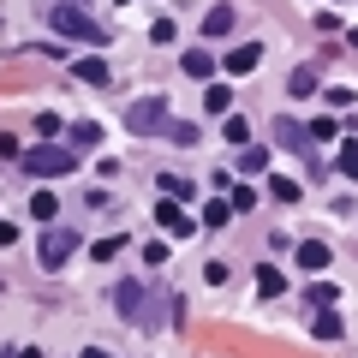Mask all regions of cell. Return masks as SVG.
I'll list each match as a JSON object with an SVG mask.
<instances>
[{
  "label": "cell",
  "instance_id": "6da1fadb",
  "mask_svg": "<svg viewBox=\"0 0 358 358\" xmlns=\"http://www.w3.org/2000/svg\"><path fill=\"white\" fill-rule=\"evenodd\" d=\"M48 24L60 30V36H72V42H90V48H102V42H108V30L96 24V18H90L84 6H54V13H48Z\"/></svg>",
  "mask_w": 358,
  "mask_h": 358
},
{
  "label": "cell",
  "instance_id": "7a4b0ae2",
  "mask_svg": "<svg viewBox=\"0 0 358 358\" xmlns=\"http://www.w3.org/2000/svg\"><path fill=\"white\" fill-rule=\"evenodd\" d=\"M18 167H24V173H36V179H66V173L78 167V155L60 150V143H36L30 155H18Z\"/></svg>",
  "mask_w": 358,
  "mask_h": 358
},
{
  "label": "cell",
  "instance_id": "3957f363",
  "mask_svg": "<svg viewBox=\"0 0 358 358\" xmlns=\"http://www.w3.org/2000/svg\"><path fill=\"white\" fill-rule=\"evenodd\" d=\"M126 131L150 138V131H173V114H167V96H143V102L126 108Z\"/></svg>",
  "mask_w": 358,
  "mask_h": 358
},
{
  "label": "cell",
  "instance_id": "277c9868",
  "mask_svg": "<svg viewBox=\"0 0 358 358\" xmlns=\"http://www.w3.org/2000/svg\"><path fill=\"white\" fill-rule=\"evenodd\" d=\"M114 310H120L126 322H143V329L155 322V305H150V293H143L138 281H120V287H114Z\"/></svg>",
  "mask_w": 358,
  "mask_h": 358
},
{
  "label": "cell",
  "instance_id": "5b68a950",
  "mask_svg": "<svg viewBox=\"0 0 358 358\" xmlns=\"http://www.w3.org/2000/svg\"><path fill=\"white\" fill-rule=\"evenodd\" d=\"M72 251H78V233H72V227H48V233H42V251H36V263H42V268H60Z\"/></svg>",
  "mask_w": 358,
  "mask_h": 358
},
{
  "label": "cell",
  "instance_id": "8992f818",
  "mask_svg": "<svg viewBox=\"0 0 358 358\" xmlns=\"http://www.w3.org/2000/svg\"><path fill=\"white\" fill-rule=\"evenodd\" d=\"M66 66H72V72L84 78V84H96V90H108V84H114V72H108V60H96V54H84V60H66Z\"/></svg>",
  "mask_w": 358,
  "mask_h": 358
},
{
  "label": "cell",
  "instance_id": "52a82bcc",
  "mask_svg": "<svg viewBox=\"0 0 358 358\" xmlns=\"http://www.w3.org/2000/svg\"><path fill=\"white\" fill-rule=\"evenodd\" d=\"M257 60H263V48H257V42H239V48H233L221 66H227L233 78H251V72H257Z\"/></svg>",
  "mask_w": 358,
  "mask_h": 358
},
{
  "label": "cell",
  "instance_id": "ba28073f",
  "mask_svg": "<svg viewBox=\"0 0 358 358\" xmlns=\"http://www.w3.org/2000/svg\"><path fill=\"white\" fill-rule=\"evenodd\" d=\"M310 334H317V341H341V334H346V322H341V310H317V322H310Z\"/></svg>",
  "mask_w": 358,
  "mask_h": 358
},
{
  "label": "cell",
  "instance_id": "9c48e42d",
  "mask_svg": "<svg viewBox=\"0 0 358 358\" xmlns=\"http://www.w3.org/2000/svg\"><path fill=\"white\" fill-rule=\"evenodd\" d=\"M257 293H263V299H281L287 293V275L275 263H263V268H257Z\"/></svg>",
  "mask_w": 358,
  "mask_h": 358
},
{
  "label": "cell",
  "instance_id": "30bf717a",
  "mask_svg": "<svg viewBox=\"0 0 358 358\" xmlns=\"http://www.w3.org/2000/svg\"><path fill=\"white\" fill-rule=\"evenodd\" d=\"M275 138H281L287 150H305V143H310V131L299 126V120H287V114H281V120H275Z\"/></svg>",
  "mask_w": 358,
  "mask_h": 358
},
{
  "label": "cell",
  "instance_id": "8fae6325",
  "mask_svg": "<svg viewBox=\"0 0 358 358\" xmlns=\"http://www.w3.org/2000/svg\"><path fill=\"white\" fill-rule=\"evenodd\" d=\"M179 66H185V78H197V84H209V78H215V60H209L203 48H192V54H185Z\"/></svg>",
  "mask_w": 358,
  "mask_h": 358
},
{
  "label": "cell",
  "instance_id": "7c38bea8",
  "mask_svg": "<svg viewBox=\"0 0 358 358\" xmlns=\"http://www.w3.org/2000/svg\"><path fill=\"white\" fill-rule=\"evenodd\" d=\"M155 221H162V227L173 233V239H185V233H192V221L179 215V203H155Z\"/></svg>",
  "mask_w": 358,
  "mask_h": 358
},
{
  "label": "cell",
  "instance_id": "4fadbf2b",
  "mask_svg": "<svg viewBox=\"0 0 358 358\" xmlns=\"http://www.w3.org/2000/svg\"><path fill=\"white\" fill-rule=\"evenodd\" d=\"M221 138H227L233 150H245V143H251V120H239V114H227V120H221Z\"/></svg>",
  "mask_w": 358,
  "mask_h": 358
},
{
  "label": "cell",
  "instance_id": "5bb4252c",
  "mask_svg": "<svg viewBox=\"0 0 358 358\" xmlns=\"http://www.w3.org/2000/svg\"><path fill=\"white\" fill-rule=\"evenodd\" d=\"M299 299H305L310 310H329L334 299H341V287H329V281H317V287H305V293H299Z\"/></svg>",
  "mask_w": 358,
  "mask_h": 358
},
{
  "label": "cell",
  "instance_id": "9a60e30c",
  "mask_svg": "<svg viewBox=\"0 0 358 358\" xmlns=\"http://www.w3.org/2000/svg\"><path fill=\"white\" fill-rule=\"evenodd\" d=\"M239 173H245V179L268 173V150H257V143H245V155H239Z\"/></svg>",
  "mask_w": 358,
  "mask_h": 358
},
{
  "label": "cell",
  "instance_id": "2e32d148",
  "mask_svg": "<svg viewBox=\"0 0 358 358\" xmlns=\"http://www.w3.org/2000/svg\"><path fill=\"white\" fill-rule=\"evenodd\" d=\"M233 30V6H209V18H203V36H227Z\"/></svg>",
  "mask_w": 358,
  "mask_h": 358
},
{
  "label": "cell",
  "instance_id": "e0dca14e",
  "mask_svg": "<svg viewBox=\"0 0 358 358\" xmlns=\"http://www.w3.org/2000/svg\"><path fill=\"white\" fill-rule=\"evenodd\" d=\"M329 245H322V239H310V245H299V263H305V268H329Z\"/></svg>",
  "mask_w": 358,
  "mask_h": 358
},
{
  "label": "cell",
  "instance_id": "ac0fdd59",
  "mask_svg": "<svg viewBox=\"0 0 358 358\" xmlns=\"http://www.w3.org/2000/svg\"><path fill=\"white\" fill-rule=\"evenodd\" d=\"M268 197H275V203H299V179L275 173V179H268Z\"/></svg>",
  "mask_w": 358,
  "mask_h": 358
},
{
  "label": "cell",
  "instance_id": "d6986e66",
  "mask_svg": "<svg viewBox=\"0 0 358 358\" xmlns=\"http://www.w3.org/2000/svg\"><path fill=\"white\" fill-rule=\"evenodd\" d=\"M120 251H126V233H108V239L90 245V257H96V263H108V257H120Z\"/></svg>",
  "mask_w": 358,
  "mask_h": 358
},
{
  "label": "cell",
  "instance_id": "ffe728a7",
  "mask_svg": "<svg viewBox=\"0 0 358 358\" xmlns=\"http://www.w3.org/2000/svg\"><path fill=\"white\" fill-rule=\"evenodd\" d=\"M287 90H293V96H317V72H310V66H293Z\"/></svg>",
  "mask_w": 358,
  "mask_h": 358
},
{
  "label": "cell",
  "instance_id": "44dd1931",
  "mask_svg": "<svg viewBox=\"0 0 358 358\" xmlns=\"http://www.w3.org/2000/svg\"><path fill=\"white\" fill-rule=\"evenodd\" d=\"M203 102H209V114H227V108H233V90H227V84H209Z\"/></svg>",
  "mask_w": 358,
  "mask_h": 358
},
{
  "label": "cell",
  "instance_id": "7402d4cb",
  "mask_svg": "<svg viewBox=\"0 0 358 358\" xmlns=\"http://www.w3.org/2000/svg\"><path fill=\"white\" fill-rule=\"evenodd\" d=\"M54 209H60V197H54V192H36V197H30V215H36V221H54Z\"/></svg>",
  "mask_w": 358,
  "mask_h": 358
},
{
  "label": "cell",
  "instance_id": "603a6c76",
  "mask_svg": "<svg viewBox=\"0 0 358 358\" xmlns=\"http://www.w3.org/2000/svg\"><path fill=\"white\" fill-rule=\"evenodd\" d=\"M334 167H341L346 179L358 185V143H341V155H334Z\"/></svg>",
  "mask_w": 358,
  "mask_h": 358
},
{
  "label": "cell",
  "instance_id": "cb8c5ba5",
  "mask_svg": "<svg viewBox=\"0 0 358 358\" xmlns=\"http://www.w3.org/2000/svg\"><path fill=\"white\" fill-rule=\"evenodd\" d=\"M72 143H84V150H90V143H102V126H90V120H78V126H72Z\"/></svg>",
  "mask_w": 358,
  "mask_h": 358
},
{
  "label": "cell",
  "instance_id": "d4e9b609",
  "mask_svg": "<svg viewBox=\"0 0 358 358\" xmlns=\"http://www.w3.org/2000/svg\"><path fill=\"white\" fill-rule=\"evenodd\" d=\"M322 102H329V108H352L358 96H352V90H346V84H334V90H322Z\"/></svg>",
  "mask_w": 358,
  "mask_h": 358
},
{
  "label": "cell",
  "instance_id": "484cf974",
  "mask_svg": "<svg viewBox=\"0 0 358 358\" xmlns=\"http://www.w3.org/2000/svg\"><path fill=\"white\" fill-rule=\"evenodd\" d=\"M227 215H233V203H203V227H221Z\"/></svg>",
  "mask_w": 358,
  "mask_h": 358
},
{
  "label": "cell",
  "instance_id": "4316f807",
  "mask_svg": "<svg viewBox=\"0 0 358 358\" xmlns=\"http://www.w3.org/2000/svg\"><path fill=\"white\" fill-rule=\"evenodd\" d=\"M150 42H173V18H155V24H150Z\"/></svg>",
  "mask_w": 358,
  "mask_h": 358
},
{
  "label": "cell",
  "instance_id": "83f0119b",
  "mask_svg": "<svg viewBox=\"0 0 358 358\" xmlns=\"http://www.w3.org/2000/svg\"><path fill=\"white\" fill-rule=\"evenodd\" d=\"M173 143H197V126H185V120H173V131H167Z\"/></svg>",
  "mask_w": 358,
  "mask_h": 358
},
{
  "label": "cell",
  "instance_id": "f1b7e54d",
  "mask_svg": "<svg viewBox=\"0 0 358 358\" xmlns=\"http://www.w3.org/2000/svg\"><path fill=\"white\" fill-rule=\"evenodd\" d=\"M0 245H18V221H0Z\"/></svg>",
  "mask_w": 358,
  "mask_h": 358
},
{
  "label": "cell",
  "instance_id": "f546056e",
  "mask_svg": "<svg viewBox=\"0 0 358 358\" xmlns=\"http://www.w3.org/2000/svg\"><path fill=\"white\" fill-rule=\"evenodd\" d=\"M0 155H18V143H13V131H0Z\"/></svg>",
  "mask_w": 358,
  "mask_h": 358
},
{
  "label": "cell",
  "instance_id": "4dcf8cb0",
  "mask_svg": "<svg viewBox=\"0 0 358 358\" xmlns=\"http://www.w3.org/2000/svg\"><path fill=\"white\" fill-rule=\"evenodd\" d=\"M84 358H114V352H102V346H90V352H84Z\"/></svg>",
  "mask_w": 358,
  "mask_h": 358
},
{
  "label": "cell",
  "instance_id": "1f68e13d",
  "mask_svg": "<svg viewBox=\"0 0 358 358\" xmlns=\"http://www.w3.org/2000/svg\"><path fill=\"white\" fill-rule=\"evenodd\" d=\"M346 48H358V30H346Z\"/></svg>",
  "mask_w": 358,
  "mask_h": 358
},
{
  "label": "cell",
  "instance_id": "d6a6232c",
  "mask_svg": "<svg viewBox=\"0 0 358 358\" xmlns=\"http://www.w3.org/2000/svg\"><path fill=\"white\" fill-rule=\"evenodd\" d=\"M18 358H42V352H36V346H24V352H18Z\"/></svg>",
  "mask_w": 358,
  "mask_h": 358
},
{
  "label": "cell",
  "instance_id": "836d02e7",
  "mask_svg": "<svg viewBox=\"0 0 358 358\" xmlns=\"http://www.w3.org/2000/svg\"><path fill=\"white\" fill-rule=\"evenodd\" d=\"M114 6H126V0H114Z\"/></svg>",
  "mask_w": 358,
  "mask_h": 358
}]
</instances>
